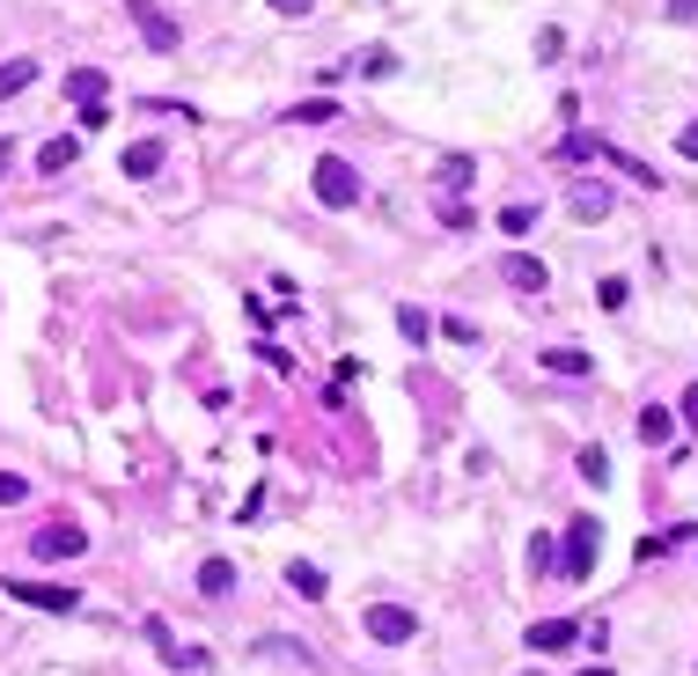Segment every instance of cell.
<instances>
[{
  "instance_id": "2e32d148",
  "label": "cell",
  "mask_w": 698,
  "mask_h": 676,
  "mask_svg": "<svg viewBox=\"0 0 698 676\" xmlns=\"http://www.w3.org/2000/svg\"><path fill=\"white\" fill-rule=\"evenodd\" d=\"M67 97H74V103H103V74H97V67H74V74H67Z\"/></svg>"
},
{
  "instance_id": "f1b7e54d",
  "label": "cell",
  "mask_w": 698,
  "mask_h": 676,
  "mask_svg": "<svg viewBox=\"0 0 698 676\" xmlns=\"http://www.w3.org/2000/svg\"><path fill=\"white\" fill-rule=\"evenodd\" d=\"M581 676H610V669H603V662H596V669H581Z\"/></svg>"
},
{
  "instance_id": "83f0119b",
  "label": "cell",
  "mask_w": 698,
  "mask_h": 676,
  "mask_svg": "<svg viewBox=\"0 0 698 676\" xmlns=\"http://www.w3.org/2000/svg\"><path fill=\"white\" fill-rule=\"evenodd\" d=\"M272 8H280V15H309L316 0H272Z\"/></svg>"
},
{
  "instance_id": "5bb4252c",
  "label": "cell",
  "mask_w": 698,
  "mask_h": 676,
  "mask_svg": "<svg viewBox=\"0 0 698 676\" xmlns=\"http://www.w3.org/2000/svg\"><path fill=\"white\" fill-rule=\"evenodd\" d=\"M155 654H162L169 669H206V647H184L177 632H169V640H162V647H155Z\"/></svg>"
},
{
  "instance_id": "4316f807",
  "label": "cell",
  "mask_w": 698,
  "mask_h": 676,
  "mask_svg": "<svg viewBox=\"0 0 698 676\" xmlns=\"http://www.w3.org/2000/svg\"><path fill=\"white\" fill-rule=\"evenodd\" d=\"M684 427H698V383L684 390Z\"/></svg>"
},
{
  "instance_id": "d6986e66",
  "label": "cell",
  "mask_w": 698,
  "mask_h": 676,
  "mask_svg": "<svg viewBox=\"0 0 698 676\" xmlns=\"http://www.w3.org/2000/svg\"><path fill=\"white\" fill-rule=\"evenodd\" d=\"M30 81H37V67H30V59H8V67H0V97H23Z\"/></svg>"
},
{
  "instance_id": "7a4b0ae2",
  "label": "cell",
  "mask_w": 698,
  "mask_h": 676,
  "mask_svg": "<svg viewBox=\"0 0 698 676\" xmlns=\"http://www.w3.org/2000/svg\"><path fill=\"white\" fill-rule=\"evenodd\" d=\"M309 184H316V199H324L331 214L361 206V177H353V162H346V155H324V162L309 169Z\"/></svg>"
},
{
  "instance_id": "44dd1931",
  "label": "cell",
  "mask_w": 698,
  "mask_h": 676,
  "mask_svg": "<svg viewBox=\"0 0 698 676\" xmlns=\"http://www.w3.org/2000/svg\"><path fill=\"white\" fill-rule=\"evenodd\" d=\"M581 478H588V485H610V457H603V449H581Z\"/></svg>"
},
{
  "instance_id": "ba28073f",
  "label": "cell",
  "mask_w": 698,
  "mask_h": 676,
  "mask_svg": "<svg viewBox=\"0 0 698 676\" xmlns=\"http://www.w3.org/2000/svg\"><path fill=\"white\" fill-rule=\"evenodd\" d=\"M566 206H574V221H603V214H610V184H588V177H581Z\"/></svg>"
},
{
  "instance_id": "8fae6325",
  "label": "cell",
  "mask_w": 698,
  "mask_h": 676,
  "mask_svg": "<svg viewBox=\"0 0 698 676\" xmlns=\"http://www.w3.org/2000/svg\"><path fill=\"white\" fill-rule=\"evenodd\" d=\"M119 169H125V177H155V169H162V140H133Z\"/></svg>"
},
{
  "instance_id": "7c38bea8",
  "label": "cell",
  "mask_w": 698,
  "mask_h": 676,
  "mask_svg": "<svg viewBox=\"0 0 698 676\" xmlns=\"http://www.w3.org/2000/svg\"><path fill=\"white\" fill-rule=\"evenodd\" d=\"M228 588H236V566H228V559H206V566H199V596H228Z\"/></svg>"
},
{
  "instance_id": "d4e9b609",
  "label": "cell",
  "mask_w": 698,
  "mask_h": 676,
  "mask_svg": "<svg viewBox=\"0 0 698 676\" xmlns=\"http://www.w3.org/2000/svg\"><path fill=\"white\" fill-rule=\"evenodd\" d=\"M676 155H691V162H698V119L684 125V133H676Z\"/></svg>"
},
{
  "instance_id": "ffe728a7",
  "label": "cell",
  "mask_w": 698,
  "mask_h": 676,
  "mask_svg": "<svg viewBox=\"0 0 698 676\" xmlns=\"http://www.w3.org/2000/svg\"><path fill=\"white\" fill-rule=\"evenodd\" d=\"M397 331H405L412 346H427V338H434V316H427V309H397Z\"/></svg>"
},
{
  "instance_id": "5b68a950",
  "label": "cell",
  "mask_w": 698,
  "mask_h": 676,
  "mask_svg": "<svg viewBox=\"0 0 698 676\" xmlns=\"http://www.w3.org/2000/svg\"><path fill=\"white\" fill-rule=\"evenodd\" d=\"M30 552H37V559H81V552H89V530H74V522H45V530L30 537Z\"/></svg>"
},
{
  "instance_id": "52a82bcc",
  "label": "cell",
  "mask_w": 698,
  "mask_h": 676,
  "mask_svg": "<svg viewBox=\"0 0 698 676\" xmlns=\"http://www.w3.org/2000/svg\"><path fill=\"white\" fill-rule=\"evenodd\" d=\"M8 596L30 604V610H74V604H81L74 588H52V581H8Z\"/></svg>"
},
{
  "instance_id": "8992f818",
  "label": "cell",
  "mask_w": 698,
  "mask_h": 676,
  "mask_svg": "<svg viewBox=\"0 0 698 676\" xmlns=\"http://www.w3.org/2000/svg\"><path fill=\"white\" fill-rule=\"evenodd\" d=\"M500 280H507L515 294H544V288H552L544 258H530V250H507V258H500Z\"/></svg>"
},
{
  "instance_id": "277c9868",
  "label": "cell",
  "mask_w": 698,
  "mask_h": 676,
  "mask_svg": "<svg viewBox=\"0 0 698 676\" xmlns=\"http://www.w3.org/2000/svg\"><path fill=\"white\" fill-rule=\"evenodd\" d=\"M125 15L140 23V37H147V45H155V52H177V45H184V30L169 23V15H162V8H155V0H125Z\"/></svg>"
},
{
  "instance_id": "4fadbf2b",
  "label": "cell",
  "mask_w": 698,
  "mask_h": 676,
  "mask_svg": "<svg viewBox=\"0 0 698 676\" xmlns=\"http://www.w3.org/2000/svg\"><path fill=\"white\" fill-rule=\"evenodd\" d=\"M74 155H81V140H45L37 147V169H45V177H67Z\"/></svg>"
},
{
  "instance_id": "9c48e42d",
  "label": "cell",
  "mask_w": 698,
  "mask_h": 676,
  "mask_svg": "<svg viewBox=\"0 0 698 676\" xmlns=\"http://www.w3.org/2000/svg\"><path fill=\"white\" fill-rule=\"evenodd\" d=\"M566 640H581L574 618H544V626H530V647H537V654H559Z\"/></svg>"
},
{
  "instance_id": "3957f363",
  "label": "cell",
  "mask_w": 698,
  "mask_h": 676,
  "mask_svg": "<svg viewBox=\"0 0 698 676\" xmlns=\"http://www.w3.org/2000/svg\"><path fill=\"white\" fill-rule=\"evenodd\" d=\"M361 626H368V640H383V647H405L412 632H419V618H412L405 604H368Z\"/></svg>"
},
{
  "instance_id": "603a6c76",
  "label": "cell",
  "mask_w": 698,
  "mask_h": 676,
  "mask_svg": "<svg viewBox=\"0 0 698 676\" xmlns=\"http://www.w3.org/2000/svg\"><path fill=\"white\" fill-rule=\"evenodd\" d=\"M596 302H603V309H626V302H632V288H626V280H603V288H596Z\"/></svg>"
},
{
  "instance_id": "7402d4cb",
  "label": "cell",
  "mask_w": 698,
  "mask_h": 676,
  "mask_svg": "<svg viewBox=\"0 0 698 676\" xmlns=\"http://www.w3.org/2000/svg\"><path fill=\"white\" fill-rule=\"evenodd\" d=\"M500 228H507V236H530L537 214H530V206H500Z\"/></svg>"
},
{
  "instance_id": "e0dca14e",
  "label": "cell",
  "mask_w": 698,
  "mask_h": 676,
  "mask_svg": "<svg viewBox=\"0 0 698 676\" xmlns=\"http://www.w3.org/2000/svg\"><path fill=\"white\" fill-rule=\"evenodd\" d=\"M288 588H294V596H302V604H316V596H324V574L294 559V566H288Z\"/></svg>"
},
{
  "instance_id": "9a60e30c",
  "label": "cell",
  "mask_w": 698,
  "mask_h": 676,
  "mask_svg": "<svg viewBox=\"0 0 698 676\" xmlns=\"http://www.w3.org/2000/svg\"><path fill=\"white\" fill-rule=\"evenodd\" d=\"M537 361L552 368V375H588V368H596L588 353H574V346H552V353H537Z\"/></svg>"
},
{
  "instance_id": "30bf717a",
  "label": "cell",
  "mask_w": 698,
  "mask_h": 676,
  "mask_svg": "<svg viewBox=\"0 0 698 676\" xmlns=\"http://www.w3.org/2000/svg\"><path fill=\"white\" fill-rule=\"evenodd\" d=\"M640 441H648V449H669V441H676V412L648 405V412H640Z\"/></svg>"
},
{
  "instance_id": "cb8c5ba5",
  "label": "cell",
  "mask_w": 698,
  "mask_h": 676,
  "mask_svg": "<svg viewBox=\"0 0 698 676\" xmlns=\"http://www.w3.org/2000/svg\"><path fill=\"white\" fill-rule=\"evenodd\" d=\"M23 493H30V485L15 478V471H0V507H15V500H23Z\"/></svg>"
},
{
  "instance_id": "6da1fadb",
  "label": "cell",
  "mask_w": 698,
  "mask_h": 676,
  "mask_svg": "<svg viewBox=\"0 0 698 676\" xmlns=\"http://www.w3.org/2000/svg\"><path fill=\"white\" fill-rule=\"evenodd\" d=\"M596 552H603V522H596V515H574V522H566L559 574H566V581H588V574H596Z\"/></svg>"
},
{
  "instance_id": "484cf974",
  "label": "cell",
  "mask_w": 698,
  "mask_h": 676,
  "mask_svg": "<svg viewBox=\"0 0 698 676\" xmlns=\"http://www.w3.org/2000/svg\"><path fill=\"white\" fill-rule=\"evenodd\" d=\"M669 23H698V0H669Z\"/></svg>"
},
{
  "instance_id": "ac0fdd59",
  "label": "cell",
  "mask_w": 698,
  "mask_h": 676,
  "mask_svg": "<svg viewBox=\"0 0 698 676\" xmlns=\"http://www.w3.org/2000/svg\"><path fill=\"white\" fill-rule=\"evenodd\" d=\"M288 119H294V125H331V119H338V103H331V97H309V103H294Z\"/></svg>"
}]
</instances>
